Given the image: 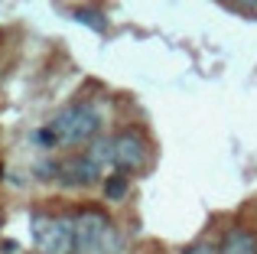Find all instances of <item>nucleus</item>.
Here are the masks:
<instances>
[{
  "mask_svg": "<svg viewBox=\"0 0 257 254\" xmlns=\"http://www.w3.org/2000/svg\"><path fill=\"white\" fill-rule=\"evenodd\" d=\"M124 192H127V176L124 173H111L107 183H104V196L111 202H117V199H124Z\"/></svg>",
  "mask_w": 257,
  "mask_h": 254,
  "instance_id": "obj_7",
  "label": "nucleus"
},
{
  "mask_svg": "<svg viewBox=\"0 0 257 254\" xmlns=\"http://www.w3.org/2000/svg\"><path fill=\"white\" fill-rule=\"evenodd\" d=\"M0 176H4V166H0Z\"/></svg>",
  "mask_w": 257,
  "mask_h": 254,
  "instance_id": "obj_10",
  "label": "nucleus"
},
{
  "mask_svg": "<svg viewBox=\"0 0 257 254\" xmlns=\"http://www.w3.org/2000/svg\"><path fill=\"white\" fill-rule=\"evenodd\" d=\"M221 254H257V235L247 228H228L221 238Z\"/></svg>",
  "mask_w": 257,
  "mask_h": 254,
  "instance_id": "obj_6",
  "label": "nucleus"
},
{
  "mask_svg": "<svg viewBox=\"0 0 257 254\" xmlns=\"http://www.w3.org/2000/svg\"><path fill=\"white\" fill-rule=\"evenodd\" d=\"M78 20H85V23H88V26H94V30H104L101 17H98V13H91V10H78Z\"/></svg>",
  "mask_w": 257,
  "mask_h": 254,
  "instance_id": "obj_9",
  "label": "nucleus"
},
{
  "mask_svg": "<svg viewBox=\"0 0 257 254\" xmlns=\"http://www.w3.org/2000/svg\"><path fill=\"white\" fill-rule=\"evenodd\" d=\"M75 222V254H120V231L101 209H82Z\"/></svg>",
  "mask_w": 257,
  "mask_h": 254,
  "instance_id": "obj_1",
  "label": "nucleus"
},
{
  "mask_svg": "<svg viewBox=\"0 0 257 254\" xmlns=\"http://www.w3.org/2000/svg\"><path fill=\"white\" fill-rule=\"evenodd\" d=\"M33 244L39 254H75V222L72 215H36L30 218Z\"/></svg>",
  "mask_w": 257,
  "mask_h": 254,
  "instance_id": "obj_3",
  "label": "nucleus"
},
{
  "mask_svg": "<svg viewBox=\"0 0 257 254\" xmlns=\"http://www.w3.org/2000/svg\"><path fill=\"white\" fill-rule=\"evenodd\" d=\"M182 254H221V244H212V241H195L189 244Z\"/></svg>",
  "mask_w": 257,
  "mask_h": 254,
  "instance_id": "obj_8",
  "label": "nucleus"
},
{
  "mask_svg": "<svg viewBox=\"0 0 257 254\" xmlns=\"http://www.w3.org/2000/svg\"><path fill=\"white\" fill-rule=\"evenodd\" d=\"M46 173H52V179H59L62 186H91L104 170L88 153H75V157L62 160V163H49Z\"/></svg>",
  "mask_w": 257,
  "mask_h": 254,
  "instance_id": "obj_5",
  "label": "nucleus"
},
{
  "mask_svg": "<svg viewBox=\"0 0 257 254\" xmlns=\"http://www.w3.org/2000/svg\"><path fill=\"white\" fill-rule=\"evenodd\" d=\"M150 163V147L140 134L120 131L114 137V173H140Z\"/></svg>",
  "mask_w": 257,
  "mask_h": 254,
  "instance_id": "obj_4",
  "label": "nucleus"
},
{
  "mask_svg": "<svg viewBox=\"0 0 257 254\" xmlns=\"http://www.w3.org/2000/svg\"><path fill=\"white\" fill-rule=\"evenodd\" d=\"M49 131L56 134L59 144H69V147L88 144V140H94L98 131H101V114L88 101H78V104H69V108L59 111L49 121Z\"/></svg>",
  "mask_w": 257,
  "mask_h": 254,
  "instance_id": "obj_2",
  "label": "nucleus"
}]
</instances>
